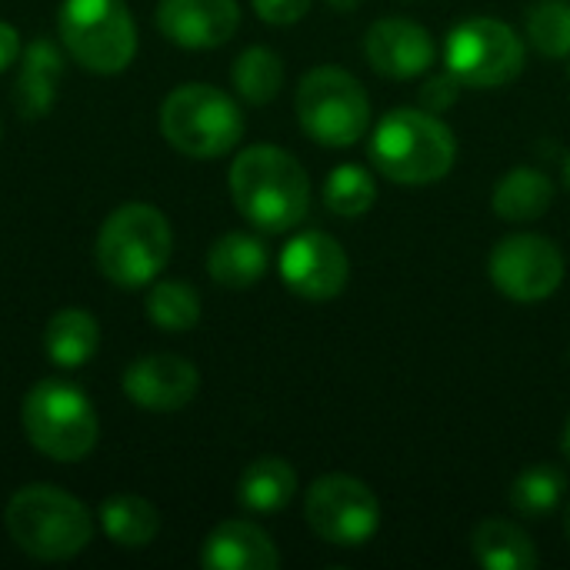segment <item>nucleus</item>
I'll list each match as a JSON object with an SVG mask.
<instances>
[{"label": "nucleus", "instance_id": "28", "mask_svg": "<svg viewBox=\"0 0 570 570\" xmlns=\"http://www.w3.org/2000/svg\"><path fill=\"white\" fill-rule=\"evenodd\" d=\"M524 33L531 47L551 60L570 57V3L564 0H544L528 10Z\"/></svg>", "mask_w": 570, "mask_h": 570}, {"label": "nucleus", "instance_id": "4", "mask_svg": "<svg viewBox=\"0 0 570 570\" xmlns=\"http://www.w3.org/2000/svg\"><path fill=\"white\" fill-rule=\"evenodd\" d=\"M174 250L170 220L150 204L117 207L97 234V267L117 287H147L167 267Z\"/></svg>", "mask_w": 570, "mask_h": 570}, {"label": "nucleus", "instance_id": "36", "mask_svg": "<svg viewBox=\"0 0 570 570\" xmlns=\"http://www.w3.org/2000/svg\"><path fill=\"white\" fill-rule=\"evenodd\" d=\"M568 77H570V67H568Z\"/></svg>", "mask_w": 570, "mask_h": 570}, {"label": "nucleus", "instance_id": "29", "mask_svg": "<svg viewBox=\"0 0 570 570\" xmlns=\"http://www.w3.org/2000/svg\"><path fill=\"white\" fill-rule=\"evenodd\" d=\"M461 90H464V83H461L451 70H444V73L431 77V80L421 87V107L431 110V114H444L448 107L458 104Z\"/></svg>", "mask_w": 570, "mask_h": 570}, {"label": "nucleus", "instance_id": "31", "mask_svg": "<svg viewBox=\"0 0 570 570\" xmlns=\"http://www.w3.org/2000/svg\"><path fill=\"white\" fill-rule=\"evenodd\" d=\"M20 53H23V43H20L17 27L7 23V20H0V73H3L7 67H13V63L20 60Z\"/></svg>", "mask_w": 570, "mask_h": 570}, {"label": "nucleus", "instance_id": "10", "mask_svg": "<svg viewBox=\"0 0 570 570\" xmlns=\"http://www.w3.org/2000/svg\"><path fill=\"white\" fill-rule=\"evenodd\" d=\"M304 521L331 548H364L381 531V501L351 474H324L304 494Z\"/></svg>", "mask_w": 570, "mask_h": 570}, {"label": "nucleus", "instance_id": "20", "mask_svg": "<svg viewBox=\"0 0 570 570\" xmlns=\"http://www.w3.org/2000/svg\"><path fill=\"white\" fill-rule=\"evenodd\" d=\"M271 267V254L267 244L254 234H224L220 240H214L210 254H207V274L230 291H247L254 287Z\"/></svg>", "mask_w": 570, "mask_h": 570}, {"label": "nucleus", "instance_id": "16", "mask_svg": "<svg viewBox=\"0 0 570 570\" xmlns=\"http://www.w3.org/2000/svg\"><path fill=\"white\" fill-rule=\"evenodd\" d=\"M200 564L207 570H277L281 551L264 528L234 518L220 521L207 534L200 548Z\"/></svg>", "mask_w": 570, "mask_h": 570}, {"label": "nucleus", "instance_id": "33", "mask_svg": "<svg viewBox=\"0 0 570 570\" xmlns=\"http://www.w3.org/2000/svg\"><path fill=\"white\" fill-rule=\"evenodd\" d=\"M561 451H564V458H568V464H570V417H568V428H564V441H561Z\"/></svg>", "mask_w": 570, "mask_h": 570}, {"label": "nucleus", "instance_id": "7", "mask_svg": "<svg viewBox=\"0 0 570 570\" xmlns=\"http://www.w3.org/2000/svg\"><path fill=\"white\" fill-rule=\"evenodd\" d=\"M301 130L321 147H354L371 127V100L364 83L344 67H314L297 83L294 97Z\"/></svg>", "mask_w": 570, "mask_h": 570}, {"label": "nucleus", "instance_id": "11", "mask_svg": "<svg viewBox=\"0 0 570 570\" xmlns=\"http://www.w3.org/2000/svg\"><path fill=\"white\" fill-rule=\"evenodd\" d=\"M564 254L544 234H511L488 257L491 284L514 304H541L564 284Z\"/></svg>", "mask_w": 570, "mask_h": 570}, {"label": "nucleus", "instance_id": "17", "mask_svg": "<svg viewBox=\"0 0 570 570\" xmlns=\"http://www.w3.org/2000/svg\"><path fill=\"white\" fill-rule=\"evenodd\" d=\"M60 77H63V53H60V47L50 43L47 37L30 40L23 47L17 87H13V104H17L20 117L40 120L53 107V100H57Z\"/></svg>", "mask_w": 570, "mask_h": 570}, {"label": "nucleus", "instance_id": "15", "mask_svg": "<svg viewBox=\"0 0 570 570\" xmlns=\"http://www.w3.org/2000/svg\"><path fill=\"white\" fill-rule=\"evenodd\" d=\"M157 30L184 50L224 47L240 27L237 0H160Z\"/></svg>", "mask_w": 570, "mask_h": 570}, {"label": "nucleus", "instance_id": "1", "mask_svg": "<svg viewBox=\"0 0 570 570\" xmlns=\"http://www.w3.org/2000/svg\"><path fill=\"white\" fill-rule=\"evenodd\" d=\"M234 207L267 234L294 230L311 210V180L301 160L274 144L244 147L227 174Z\"/></svg>", "mask_w": 570, "mask_h": 570}, {"label": "nucleus", "instance_id": "34", "mask_svg": "<svg viewBox=\"0 0 570 570\" xmlns=\"http://www.w3.org/2000/svg\"><path fill=\"white\" fill-rule=\"evenodd\" d=\"M564 534H568V541H570V504H568V511H564Z\"/></svg>", "mask_w": 570, "mask_h": 570}, {"label": "nucleus", "instance_id": "32", "mask_svg": "<svg viewBox=\"0 0 570 570\" xmlns=\"http://www.w3.org/2000/svg\"><path fill=\"white\" fill-rule=\"evenodd\" d=\"M324 3H327L331 10H337V13H351L361 0H324Z\"/></svg>", "mask_w": 570, "mask_h": 570}, {"label": "nucleus", "instance_id": "6", "mask_svg": "<svg viewBox=\"0 0 570 570\" xmlns=\"http://www.w3.org/2000/svg\"><path fill=\"white\" fill-rule=\"evenodd\" d=\"M20 424L30 438V444L60 464H73L83 461L100 438V424H97V411L90 404V397L60 377H47L37 381L23 404H20Z\"/></svg>", "mask_w": 570, "mask_h": 570}, {"label": "nucleus", "instance_id": "2", "mask_svg": "<svg viewBox=\"0 0 570 570\" xmlns=\"http://www.w3.org/2000/svg\"><path fill=\"white\" fill-rule=\"evenodd\" d=\"M367 154L374 170L387 180L404 187H428L454 170L458 140L441 114L424 107H397L377 120Z\"/></svg>", "mask_w": 570, "mask_h": 570}, {"label": "nucleus", "instance_id": "19", "mask_svg": "<svg viewBox=\"0 0 570 570\" xmlns=\"http://www.w3.org/2000/svg\"><path fill=\"white\" fill-rule=\"evenodd\" d=\"M554 204V180L538 170V167H511L494 194H491V207L501 220L508 224H531L538 217H544Z\"/></svg>", "mask_w": 570, "mask_h": 570}, {"label": "nucleus", "instance_id": "25", "mask_svg": "<svg viewBox=\"0 0 570 570\" xmlns=\"http://www.w3.org/2000/svg\"><path fill=\"white\" fill-rule=\"evenodd\" d=\"M234 90L254 104L264 107L271 100H277L281 87H284V60L271 50V47H247L230 70Z\"/></svg>", "mask_w": 570, "mask_h": 570}, {"label": "nucleus", "instance_id": "23", "mask_svg": "<svg viewBox=\"0 0 570 570\" xmlns=\"http://www.w3.org/2000/svg\"><path fill=\"white\" fill-rule=\"evenodd\" d=\"M100 524L117 548H147L160 531V514L140 494H114L100 504Z\"/></svg>", "mask_w": 570, "mask_h": 570}, {"label": "nucleus", "instance_id": "9", "mask_svg": "<svg viewBox=\"0 0 570 570\" xmlns=\"http://www.w3.org/2000/svg\"><path fill=\"white\" fill-rule=\"evenodd\" d=\"M444 67L471 90L508 87L524 70V40L498 17H471L448 33Z\"/></svg>", "mask_w": 570, "mask_h": 570}, {"label": "nucleus", "instance_id": "30", "mask_svg": "<svg viewBox=\"0 0 570 570\" xmlns=\"http://www.w3.org/2000/svg\"><path fill=\"white\" fill-rule=\"evenodd\" d=\"M250 3H254V13L264 23L287 27V23H297L301 17H307L314 0H250Z\"/></svg>", "mask_w": 570, "mask_h": 570}, {"label": "nucleus", "instance_id": "14", "mask_svg": "<svg viewBox=\"0 0 570 570\" xmlns=\"http://www.w3.org/2000/svg\"><path fill=\"white\" fill-rule=\"evenodd\" d=\"M200 391V374L187 357L144 354L124 371V394L154 414H174L187 407Z\"/></svg>", "mask_w": 570, "mask_h": 570}, {"label": "nucleus", "instance_id": "37", "mask_svg": "<svg viewBox=\"0 0 570 570\" xmlns=\"http://www.w3.org/2000/svg\"><path fill=\"white\" fill-rule=\"evenodd\" d=\"M568 361H570V351H568Z\"/></svg>", "mask_w": 570, "mask_h": 570}, {"label": "nucleus", "instance_id": "18", "mask_svg": "<svg viewBox=\"0 0 570 570\" xmlns=\"http://www.w3.org/2000/svg\"><path fill=\"white\" fill-rule=\"evenodd\" d=\"M471 551L488 570H534L541 564L531 534L508 518H484L471 531Z\"/></svg>", "mask_w": 570, "mask_h": 570}, {"label": "nucleus", "instance_id": "27", "mask_svg": "<svg viewBox=\"0 0 570 570\" xmlns=\"http://www.w3.org/2000/svg\"><path fill=\"white\" fill-rule=\"evenodd\" d=\"M377 200V177L361 164H341L324 180V207L337 217H361Z\"/></svg>", "mask_w": 570, "mask_h": 570}, {"label": "nucleus", "instance_id": "21", "mask_svg": "<svg viewBox=\"0 0 570 570\" xmlns=\"http://www.w3.org/2000/svg\"><path fill=\"white\" fill-rule=\"evenodd\" d=\"M297 494V471L284 458H257L237 481V501L250 514L284 511Z\"/></svg>", "mask_w": 570, "mask_h": 570}, {"label": "nucleus", "instance_id": "3", "mask_svg": "<svg viewBox=\"0 0 570 570\" xmlns=\"http://www.w3.org/2000/svg\"><path fill=\"white\" fill-rule=\"evenodd\" d=\"M10 541L33 561H70L94 541L90 511L53 484L20 488L3 511Z\"/></svg>", "mask_w": 570, "mask_h": 570}, {"label": "nucleus", "instance_id": "35", "mask_svg": "<svg viewBox=\"0 0 570 570\" xmlns=\"http://www.w3.org/2000/svg\"><path fill=\"white\" fill-rule=\"evenodd\" d=\"M564 184H568V190H570V154H568V160H564Z\"/></svg>", "mask_w": 570, "mask_h": 570}, {"label": "nucleus", "instance_id": "5", "mask_svg": "<svg viewBox=\"0 0 570 570\" xmlns=\"http://www.w3.org/2000/svg\"><path fill=\"white\" fill-rule=\"evenodd\" d=\"M164 140L194 160L230 154L244 137V114L230 94L214 83H180L160 104Z\"/></svg>", "mask_w": 570, "mask_h": 570}, {"label": "nucleus", "instance_id": "24", "mask_svg": "<svg viewBox=\"0 0 570 570\" xmlns=\"http://www.w3.org/2000/svg\"><path fill=\"white\" fill-rule=\"evenodd\" d=\"M564 491H568V474H564V468L544 461V464L524 468V471L514 478L508 501H511L514 514H521V518H528V521H541V518H548V514L558 511V504L564 501Z\"/></svg>", "mask_w": 570, "mask_h": 570}, {"label": "nucleus", "instance_id": "8", "mask_svg": "<svg viewBox=\"0 0 570 570\" xmlns=\"http://www.w3.org/2000/svg\"><path fill=\"white\" fill-rule=\"evenodd\" d=\"M57 30L63 50L90 73H120L137 53V23L124 0H63Z\"/></svg>", "mask_w": 570, "mask_h": 570}, {"label": "nucleus", "instance_id": "13", "mask_svg": "<svg viewBox=\"0 0 570 570\" xmlns=\"http://www.w3.org/2000/svg\"><path fill=\"white\" fill-rule=\"evenodd\" d=\"M364 53L374 73L391 80H414L431 70L438 47L428 27L407 17L374 20L364 33Z\"/></svg>", "mask_w": 570, "mask_h": 570}, {"label": "nucleus", "instance_id": "22", "mask_svg": "<svg viewBox=\"0 0 570 570\" xmlns=\"http://www.w3.org/2000/svg\"><path fill=\"white\" fill-rule=\"evenodd\" d=\"M100 347V327L94 314L80 307H63L47 321L43 351L57 367H83Z\"/></svg>", "mask_w": 570, "mask_h": 570}, {"label": "nucleus", "instance_id": "26", "mask_svg": "<svg viewBox=\"0 0 570 570\" xmlns=\"http://www.w3.org/2000/svg\"><path fill=\"white\" fill-rule=\"evenodd\" d=\"M144 307H147V321L167 334L194 331L200 321V294L184 281H157Z\"/></svg>", "mask_w": 570, "mask_h": 570}, {"label": "nucleus", "instance_id": "12", "mask_svg": "<svg viewBox=\"0 0 570 570\" xmlns=\"http://www.w3.org/2000/svg\"><path fill=\"white\" fill-rule=\"evenodd\" d=\"M277 271L291 294L311 304H324V301H334L347 287L351 257L337 237L324 230H304L284 244Z\"/></svg>", "mask_w": 570, "mask_h": 570}]
</instances>
